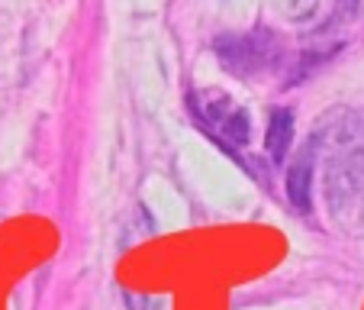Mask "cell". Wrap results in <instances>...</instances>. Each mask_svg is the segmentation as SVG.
<instances>
[{"label":"cell","mask_w":364,"mask_h":310,"mask_svg":"<svg viewBox=\"0 0 364 310\" xmlns=\"http://www.w3.org/2000/svg\"><path fill=\"white\" fill-rule=\"evenodd\" d=\"M323 168V191L329 214L345 220L364 204V113L355 107H332L309 133Z\"/></svg>","instance_id":"1"},{"label":"cell","mask_w":364,"mask_h":310,"mask_svg":"<svg viewBox=\"0 0 364 310\" xmlns=\"http://www.w3.org/2000/svg\"><path fill=\"white\" fill-rule=\"evenodd\" d=\"M187 110H191L193 123L200 126L203 136H210L232 159H242L239 152L252 139V120H248V110L235 97H229L226 91L216 88L191 91L187 94Z\"/></svg>","instance_id":"2"},{"label":"cell","mask_w":364,"mask_h":310,"mask_svg":"<svg viewBox=\"0 0 364 310\" xmlns=\"http://www.w3.org/2000/svg\"><path fill=\"white\" fill-rule=\"evenodd\" d=\"M213 56L229 75L252 81L284 62V42L274 29L255 26L248 33H223L213 39Z\"/></svg>","instance_id":"3"},{"label":"cell","mask_w":364,"mask_h":310,"mask_svg":"<svg viewBox=\"0 0 364 310\" xmlns=\"http://www.w3.org/2000/svg\"><path fill=\"white\" fill-rule=\"evenodd\" d=\"M316 168H319L316 145H313V139H306L287 168V197L296 214H306L309 207H313V178H316Z\"/></svg>","instance_id":"4"},{"label":"cell","mask_w":364,"mask_h":310,"mask_svg":"<svg viewBox=\"0 0 364 310\" xmlns=\"http://www.w3.org/2000/svg\"><path fill=\"white\" fill-rule=\"evenodd\" d=\"M294 143V113L277 107L268 117V133H264V152L271 162H284V155L290 152Z\"/></svg>","instance_id":"5"},{"label":"cell","mask_w":364,"mask_h":310,"mask_svg":"<svg viewBox=\"0 0 364 310\" xmlns=\"http://www.w3.org/2000/svg\"><path fill=\"white\" fill-rule=\"evenodd\" d=\"M271 7L290 23H306L319 10V0H271Z\"/></svg>","instance_id":"6"},{"label":"cell","mask_w":364,"mask_h":310,"mask_svg":"<svg viewBox=\"0 0 364 310\" xmlns=\"http://www.w3.org/2000/svg\"><path fill=\"white\" fill-rule=\"evenodd\" d=\"M361 14H364V0H336V14H332V23L358 20Z\"/></svg>","instance_id":"7"}]
</instances>
